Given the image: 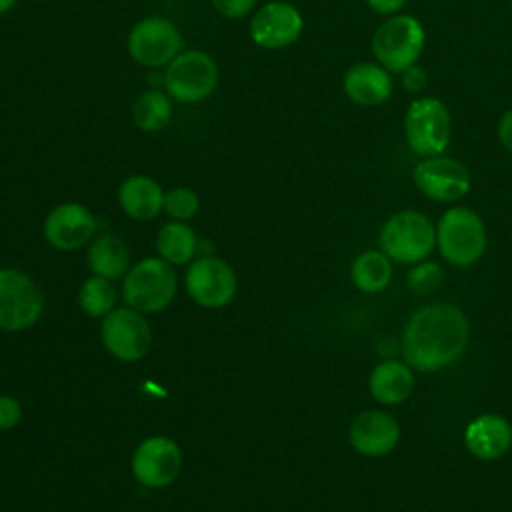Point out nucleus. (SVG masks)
Returning <instances> with one entry per match:
<instances>
[{
    "label": "nucleus",
    "instance_id": "nucleus-29",
    "mask_svg": "<svg viewBox=\"0 0 512 512\" xmlns=\"http://www.w3.org/2000/svg\"><path fill=\"white\" fill-rule=\"evenodd\" d=\"M22 418V406L16 398L0 394V430L14 428Z\"/></svg>",
    "mask_w": 512,
    "mask_h": 512
},
{
    "label": "nucleus",
    "instance_id": "nucleus-6",
    "mask_svg": "<svg viewBox=\"0 0 512 512\" xmlns=\"http://www.w3.org/2000/svg\"><path fill=\"white\" fill-rule=\"evenodd\" d=\"M218 86V64L202 50H182L164 72V90L172 100L196 104Z\"/></svg>",
    "mask_w": 512,
    "mask_h": 512
},
{
    "label": "nucleus",
    "instance_id": "nucleus-14",
    "mask_svg": "<svg viewBox=\"0 0 512 512\" xmlns=\"http://www.w3.org/2000/svg\"><path fill=\"white\" fill-rule=\"evenodd\" d=\"M182 470V452L178 444L166 436H150L142 440L132 454V474L148 488H162L176 480Z\"/></svg>",
    "mask_w": 512,
    "mask_h": 512
},
{
    "label": "nucleus",
    "instance_id": "nucleus-8",
    "mask_svg": "<svg viewBox=\"0 0 512 512\" xmlns=\"http://www.w3.org/2000/svg\"><path fill=\"white\" fill-rule=\"evenodd\" d=\"M126 48L136 64L164 68L184 50V40L172 20L164 16H146L130 28Z\"/></svg>",
    "mask_w": 512,
    "mask_h": 512
},
{
    "label": "nucleus",
    "instance_id": "nucleus-23",
    "mask_svg": "<svg viewBox=\"0 0 512 512\" xmlns=\"http://www.w3.org/2000/svg\"><path fill=\"white\" fill-rule=\"evenodd\" d=\"M132 120L142 132L164 130L172 120V98L166 90H144L132 104Z\"/></svg>",
    "mask_w": 512,
    "mask_h": 512
},
{
    "label": "nucleus",
    "instance_id": "nucleus-5",
    "mask_svg": "<svg viewBox=\"0 0 512 512\" xmlns=\"http://www.w3.org/2000/svg\"><path fill=\"white\" fill-rule=\"evenodd\" d=\"M404 138L408 148L420 158L444 154L452 138L448 106L434 96L412 100L404 114Z\"/></svg>",
    "mask_w": 512,
    "mask_h": 512
},
{
    "label": "nucleus",
    "instance_id": "nucleus-31",
    "mask_svg": "<svg viewBox=\"0 0 512 512\" xmlns=\"http://www.w3.org/2000/svg\"><path fill=\"white\" fill-rule=\"evenodd\" d=\"M496 136H498L500 144H502L508 152H512V108L504 110L502 116L498 118Z\"/></svg>",
    "mask_w": 512,
    "mask_h": 512
},
{
    "label": "nucleus",
    "instance_id": "nucleus-28",
    "mask_svg": "<svg viewBox=\"0 0 512 512\" xmlns=\"http://www.w3.org/2000/svg\"><path fill=\"white\" fill-rule=\"evenodd\" d=\"M214 10L230 20H240L252 12L256 0H210Z\"/></svg>",
    "mask_w": 512,
    "mask_h": 512
},
{
    "label": "nucleus",
    "instance_id": "nucleus-2",
    "mask_svg": "<svg viewBox=\"0 0 512 512\" xmlns=\"http://www.w3.org/2000/svg\"><path fill=\"white\" fill-rule=\"evenodd\" d=\"M426 44V30L416 16L394 14L384 18L372 34V54L390 72L416 64Z\"/></svg>",
    "mask_w": 512,
    "mask_h": 512
},
{
    "label": "nucleus",
    "instance_id": "nucleus-26",
    "mask_svg": "<svg viewBox=\"0 0 512 512\" xmlns=\"http://www.w3.org/2000/svg\"><path fill=\"white\" fill-rule=\"evenodd\" d=\"M198 208H200V198L192 188L176 186V188H170L168 192H164V208L162 210L172 220L186 222L192 216H196Z\"/></svg>",
    "mask_w": 512,
    "mask_h": 512
},
{
    "label": "nucleus",
    "instance_id": "nucleus-20",
    "mask_svg": "<svg viewBox=\"0 0 512 512\" xmlns=\"http://www.w3.org/2000/svg\"><path fill=\"white\" fill-rule=\"evenodd\" d=\"M368 390L372 398L384 406L400 404L414 390V372L406 362L384 360L370 372Z\"/></svg>",
    "mask_w": 512,
    "mask_h": 512
},
{
    "label": "nucleus",
    "instance_id": "nucleus-22",
    "mask_svg": "<svg viewBox=\"0 0 512 512\" xmlns=\"http://www.w3.org/2000/svg\"><path fill=\"white\" fill-rule=\"evenodd\" d=\"M350 278L360 292L376 294L384 290L392 280L390 258L382 250H366L352 262Z\"/></svg>",
    "mask_w": 512,
    "mask_h": 512
},
{
    "label": "nucleus",
    "instance_id": "nucleus-12",
    "mask_svg": "<svg viewBox=\"0 0 512 512\" xmlns=\"http://www.w3.org/2000/svg\"><path fill=\"white\" fill-rule=\"evenodd\" d=\"M304 30L300 10L286 0H270L260 6L248 22L250 40L266 50L292 46Z\"/></svg>",
    "mask_w": 512,
    "mask_h": 512
},
{
    "label": "nucleus",
    "instance_id": "nucleus-9",
    "mask_svg": "<svg viewBox=\"0 0 512 512\" xmlns=\"http://www.w3.org/2000/svg\"><path fill=\"white\" fill-rule=\"evenodd\" d=\"M44 308L38 284L24 272L0 268V330L20 332L36 324Z\"/></svg>",
    "mask_w": 512,
    "mask_h": 512
},
{
    "label": "nucleus",
    "instance_id": "nucleus-33",
    "mask_svg": "<svg viewBox=\"0 0 512 512\" xmlns=\"http://www.w3.org/2000/svg\"><path fill=\"white\" fill-rule=\"evenodd\" d=\"M16 2H18V0H0V16L6 14V12H10V10L16 6Z\"/></svg>",
    "mask_w": 512,
    "mask_h": 512
},
{
    "label": "nucleus",
    "instance_id": "nucleus-34",
    "mask_svg": "<svg viewBox=\"0 0 512 512\" xmlns=\"http://www.w3.org/2000/svg\"><path fill=\"white\" fill-rule=\"evenodd\" d=\"M36 2H50V0H36Z\"/></svg>",
    "mask_w": 512,
    "mask_h": 512
},
{
    "label": "nucleus",
    "instance_id": "nucleus-4",
    "mask_svg": "<svg viewBox=\"0 0 512 512\" xmlns=\"http://www.w3.org/2000/svg\"><path fill=\"white\" fill-rule=\"evenodd\" d=\"M436 244L448 264L470 266L486 250V226L482 218L466 206L448 208L436 224Z\"/></svg>",
    "mask_w": 512,
    "mask_h": 512
},
{
    "label": "nucleus",
    "instance_id": "nucleus-16",
    "mask_svg": "<svg viewBox=\"0 0 512 512\" xmlns=\"http://www.w3.org/2000/svg\"><path fill=\"white\" fill-rule=\"evenodd\" d=\"M348 436L356 452L362 456L380 458L398 446L400 426L396 418L384 410H366L352 420Z\"/></svg>",
    "mask_w": 512,
    "mask_h": 512
},
{
    "label": "nucleus",
    "instance_id": "nucleus-27",
    "mask_svg": "<svg viewBox=\"0 0 512 512\" xmlns=\"http://www.w3.org/2000/svg\"><path fill=\"white\" fill-rule=\"evenodd\" d=\"M444 280V272L436 262H418L406 278V284L410 288V292L414 294H428L434 292L436 288H440Z\"/></svg>",
    "mask_w": 512,
    "mask_h": 512
},
{
    "label": "nucleus",
    "instance_id": "nucleus-1",
    "mask_svg": "<svg viewBox=\"0 0 512 512\" xmlns=\"http://www.w3.org/2000/svg\"><path fill=\"white\" fill-rule=\"evenodd\" d=\"M466 314L448 302L418 308L404 326L402 358L418 372H436L456 362L468 346Z\"/></svg>",
    "mask_w": 512,
    "mask_h": 512
},
{
    "label": "nucleus",
    "instance_id": "nucleus-13",
    "mask_svg": "<svg viewBox=\"0 0 512 512\" xmlns=\"http://www.w3.org/2000/svg\"><path fill=\"white\" fill-rule=\"evenodd\" d=\"M186 292L204 308H222L236 294V274L222 258H198L186 270Z\"/></svg>",
    "mask_w": 512,
    "mask_h": 512
},
{
    "label": "nucleus",
    "instance_id": "nucleus-11",
    "mask_svg": "<svg viewBox=\"0 0 512 512\" xmlns=\"http://www.w3.org/2000/svg\"><path fill=\"white\" fill-rule=\"evenodd\" d=\"M412 180L426 198L436 202H456L472 186L470 170L460 160L444 154L422 158L412 170Z\"/></svg>",
    "mask_w": 512,
    "mask_h": 512
},
{
    "label": "nucleus",
    "instance_id": "nucleus-25",
    "mask_svg": "<svg viewBox=\"0 0 512 512\" xmlns=\"http://www.w3.org/2000/svg\"><path fill=\"white\" fill-rule=\"evenodd\" d=\"M78 302L84 314L92 318H104L108 312L114 310L116 292L110 284V280L102 276H92L84 280L78 292Z\"/></svg>",
    "mask_w": 512,
    "mask_h": 512
},
{
    "label": "nucleus",
    "instance_id": "nucleus-35",
    "mask_svg": "<svg viewBox=\"0 0 512 512\" xmlns=\"http://www.w3.org/2000/svg\"><path fill=\"white\" fill-rule=\"evenodd\" d=\"M510 6H512V2H510Z\"/></svg>",
    "mask_w": 512,
    "mask_h": 512
},
{
    "label": "nucleus",
    "instance_id": "nucleus-17",
    "mask_svg": "<svg viewBox=\"0 0 512 512\" xmlns=\"http://www.w3.org/2000/svg\"><path fill=\"white\" fill-rule=\"evenodd\" d=\"M344 94L358 106H380L394 92L392 72L378 62H356L342 78Z\"/></svg>",
    "mask_w": 512,
    "mask_h": 512
},
{
    "label": "nucleus",
    "instance_id": "nucleus-21",
    "mask_svg": "<svg viewBox=\"0 0 512 512\" xmlns=\"http://www.w3.org/2000/svg\"><path fill=\"white\" fill-rule=\"evenodd\" d=\"M86 262L94 276L114 280L126 272L130 264V252L118 236L102 234L88 246Z\"/></svg>",
    "mask_w": 512,
    "mask_h": 512
},
{
    "label": "nucleus",
    "instance_id": "nucleus-32",
    "mask_svg": "<svg viewBox=\"0 0 512 512\" xmlns=\"http://www.w3.org/2000/svg\"><path fill=\"white\" fill-rule=\"evenodd\" d=\"M366 4L376 12V14H382V16H394L398 14L406 0H366Z\"/></svg>",
    "mask_w": 512,
    "mask_h": 512
},
{
    "label": "nucleus",
    "instance_id": "nucleus-19",
    "mask_svg": "<svg viewBox=\"0 0 512 512\" xmlns=\"http://www.w3.org/2000/svg\"><path fill=\"white\" fill-rule=\"evenodd\" d=\"M118 204L134 220H152L164 208V190L154 178L134 174L120 184Z\"/></svg>",
    "mask_w": 512,
    "mask_h": 512
},
{
    "label": "nucleus",
    "instance_id": "nucleus-24",
    "mask_svg": "<svg viewBox=\"0 0 512 512\" xmlns=\"http://www.w3.org/2000/svg\"><path fill=\"white\" fill-rule=\"evenodd\" d=\"M198 246V238L194 234V230L180 222V220H172L166 222L156 238V248L162 260H166L168 264H186L192 260L194 252Z\"/></svg>",
    "mask_w": 512,
    "mask_h": 512
},
{
    "label": "nucleus",
    "instance_id": "nucleus-30",
    "mask_svg": "<svg viewBox=\"0 0 512 512\" xmlns=\"http://www.w3.org/2000/svg\"><path fill=\"white\" fill-rule=\"evenodd\" d=\"M400 76H402V88L410 94H420L428 84V74L418 62L402 70Z\"/></svg>",
    "mask_w": 512,
    "mask_h": 512
},
{
    "label": "nucleus",
    "instance_id": "nucleus-10",
    "mask_svg": "<svg viewBox=\"0 0 512 512\" xmlns=\"http://www.w3.org/2000/svg\"><path fill=\"white\" fill-rule=\"evenodd\" d=\"M104 348L122 362H136L150 352L152 332L146 318L134 308H114L100 326Z\"/></svg>",
    "mask_w": 512,
    "mask_h": 512
},
{
    "label": "nucleus",
    "instance_id": "nucleus-15",
    "mask_svg": "<svg viewBox=\"0 0 512 512\" xmlns=\"http://www.w3.org/2000/svg\"><path fill=\"white\" fill-rule=\"evenodd\" d=\"M96 220L80 202H64L52 208L44 220L46 242L62 252L84 246L94 234Z\"/></svg>",
    "mask_w": 512,
    "mask_h": 512
},
{
    "label": "nucleus",
    "instance_id": "nucleus-7",
    "mask_svg": "<svg viewBox=\"0 0 512 512\" xmlns=\"http://www.w3.org/2000/svg\"><path fill=\"white\" fill-rule=\"evenodd\" d=\"M176 294V274L162 258H144L130 268L122 296L138 312H160Z\"/></svg>",
    "mask_w": 512,
    "mask_h": 512
},
{
    "label": "nucleus",
    "instance_id": "nucleus-18",
    "mask_svg": "<svg viewBox=\"0 0 512 512\" xmlns=\"http://www.w3.org/2000/svg\"><path fill=\"white\" fill-rule=\"evenodd\" d=\"M466 450L484 462L502 458L512 446V426L500 414H480L464 430Z\"/></svg>",
    "mask_w": 512,
    "mask_h": 512
},
{
    "label": "nucleus",
    "instance_id": "nucleus-3",
    "mask_svg": "<svg viewBox=\"0 0 512 512\" xmlns=\"http://www.w3.org/2000/svg\"><path fill=\"white\" fill-rule=\"evenodd\" d=\"M380 250L398 264H418L426 260L436 246V226L416 210L392 214L378 236Z\"/></svg>",
    "mask_w": 512,
    "mask_h": 512
}]
</instances>
